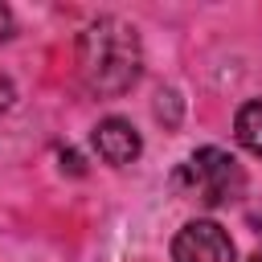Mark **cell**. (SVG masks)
<instances>
[{
	"label": "cell",
	"mask_w": 262,
	"mask_h": 262,
	"mask_svg": "<svg viewBox=\"0 0 262 262\" xmlns=\"http://www.w3.org/2000/svg\"><path fill=\"white\" fill-rule=\"evenodd\" d=\"M143 49L139 33L119 16H98L78 37V74L98 98H119L139 82Z\"/></svg>",
	"instance_id": "6da1fadb"
},
{
	"label": "cell",
	"mask_w": 262,
	"mask_h": 262,
	"mask_svg": "<svg viewBox=\"0 0 262 262\" xmlns=\"http://www.w3.org/2000/svg\"><path fill=\"white\" fill-rule=\"evenodd\" d=\"M172 262H233V242L217 221H184L172 237Z\"/></svg>",
	"instance_id": "3957f363"
},
{
	"label": "cell",
	"mask_w": 262,
	"mask_h": 262,
	"mask_svg": "<svg viewBox=\"0 0 262 262\" xmlns=\"http://www.w3.org/2000/svg\"><path fill=\"white\" fill-rule=\"evenodd\" d=\"M250 262H262V250H258V254H254V258H250Z\"/></svg>",
	"instance_id": "ba28073f"
},
{
	"label": "cell",
	"mask_w": 262,
	"mask_h": 262,
	"mask_svg": "<svg viewBox=\"0 0 262 262\" xmlns=\"http://www.w3.org/2000/svg\"><path fill=\"white\" fill-rule=\"evenodd\" d=\"M12 98H16L12 82H8V78H0V111H8V106H12Z\"/></svg>",
	"instance_id": "8992f818"
},
{
	"label": "cell",
	"mask_w": 262,
	"mask_h": 262,
	"mask_svg": "<svg viewBox=\"0 0 262 262\" xmlns=\"http://www.w3.org/2000/svg\"><path fill=\"white\" fill-rule=\"evenodd\" d=\"M176 188H180V196H188V201H196L205 209H221V205H229V201L242 196L246 172H242V164L229 151H221V147H196L176 168Z\"/></svg>",
	"instance_id": "7a4b0ae2"
},
{
	"label": "cell",
	"mask_w": 262,
	"mask_h": 262,
	"mask_svg": "<svg viewBox=\"0 0 262 262\" xmlns=\"http://www.w3.org/2000/svg\"><path fill=\"white\" fill-rule=\"evenodd\" d=\"M90 143H94V151H98L106 164H115V168H123V164H135V160H139V151H143V139H139V131H135L127 119H119V115L102 119V123L94 127Z\"/></svg>",
	"instance_id": "277c9868"
},
{
	"label": "cell",
	"mask_w": 262,
	"mask_h": 262,
	"mask_svg": "<svg viewBox=\"0 0 262 262\" xmlns=\"http://www.w3.org/2000/svg\"><path fill=\"white\" fill-rule=\"evenodd\" d=\"M8 33H12V12H8V8L0 4V41H4Z\"/></svg>",
	"instance_id": "52a82bcc"
},
{
	"label": "cell",
	"mask_w": 262,
	"mask_h": 262,
	"mask_svg": "<svg viewBox=\"0 0 262 262\" xmlns=\"http://www.w3.org/2000/svg\"><path fill=\"white\" fill-rule=\"evenodd\" d=\"M233 135H237V143H242L250 156L262 160V98H250V102L237 106V115H233Z\"/></svg>",
	"instance_id": "5b68a950"
}]
</instances>
